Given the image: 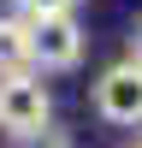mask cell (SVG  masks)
I'll return each instance as SVG.
<instances>
[{
    "label": "cell",
    "instance_id": "1",
    "mask_svg": "<svg viewBox=\"0 0 142 148\" xmlns=\"http://www.w3.org/2000/svg\"><path fill=\"white\" fill-rule=\"evenodd\" d=\"M53 125V101H47V83L36 71H18V77H0V130L18 142L42 136Z\"/></svg>",
    "mask_w": 142,
    "mask_h": 148
},
{
    "label": "cell",
    "instance_id": "2",
    "mask_svg": "<svg viewBox=\"0 0 142 148\" xmlns=\"http://www.w3.org/2000/svg\"><path fill=\"white\" fill-rule=\"evenodd\" d=\"M30 24V71H77L83 65V47H89V36H83V24L71 18V12H42V18H24Z\"/></svg>",
    "mask_w": 142,
    "mask_h": 148
},
{
    "label": "cell",
    "instance_id": "5",
    "mask_svg": "<svg viewBox=\"0 0 142 148\" xmlns=\"http://www.w3.org/2000/svg\"><path fill=\"white\" fill-rule=\"evenodd\" d=\"M42 12H71V0H18V18H42Z\"/></svg>",
    "mask_w": 142,
    "mask_h": 148
},
{
    "label": "cell",
    "instance_id": "6",
    "mask_svg": "<svg viewBox=\"0 0 142 148\" xmlns=\"http://www.w3.org/2000/svg\"><path fill=\"white\" fill-rule=\"evenodd\" d=\"M24 148H71V136H65V130H53V125H47L42 136H30Z\"/></svg>",
    "mask_w": 142,
    "mask_h": 148
},
{
    "label": "cell",
    "instance_id": "8",
    "mask_svg": "<svg viewBox=\"0 0 142 148\" xmlns=\"http://www.w3.org/2000/svg\"><path fill=\"white\" fill-rule=\"evenodd\" d=\"M124 148H142V136H136V142H124Z\"/></svg>",
    "mask_w": 142,
    "mask_h": 148
},
{
    "label": "cell",
    "instance_id": "4",
    "mask_svg": "<svg viewBox=\"0 0 142 148\" xmlns=\"http://www.w3.org/2000/svg\"><path fill=\"white\" fill-rule=\"evenodd\" d=\"M18 71H30V24L12 12L0 18V77H18Z\"/></svg>",
    "mask_w": 142,
    "mask_h": 148
},
{
    "label": "cell",
    "instance_id": "7",
    "mask_svg": "<svg viewBox=\"0 0 142 148\" xmlns=\"http://www.w3.org/2000/svg\"><path fill=\"white\" fill-rule=\"evenodd\" d=\"M124 59H130V65H142V18H136V30H130V53H124Z\"/></svg>",
    "mask_w": 142,
    "mask_h": 148
},
{
    "label": "cell",
    "instance_id": "3",
    "mask_svg": "<svg viewBox=\"0 0 142 148\" xmlns=\"http://www.w3.org/2000/svg\"><path fill=\"white\" fill-rule=\"evenodd\" d=\"M89 101H95V119H106V125H142V65H130V59L106 65Z\"/></svg>",
    "mask_w": 142,
    "mask_h": 148
}]
</instances>
